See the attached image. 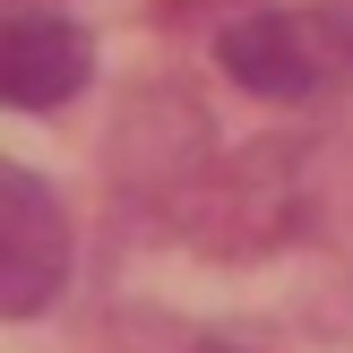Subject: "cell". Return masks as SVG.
<instances>
[{
  "label": "cell",
  "instance_id": "1",
  "mask_svg": "<svg viewBox=\"0 0 353 353\" xmlns=\"http://www.w3.org/2000/svg\"><path fill=\"white\" fill-rule=\"evenodd\" d=\"M69 285V207L43 172L0 155V319H34Z\"/></svg>",
  "mask_w": 353,
  "mask_h": 353
},
{
  "label": "cell",
  "instance_id": "2",
  "mask_svg": "<svg viewBox=\"0 0 353 353\" xmlns=\"http://www.w3.org/2000/svg\"><path fill=\"white\" fill-rule=\"evenodd\" d=\"M86 78H95L86 26H69V17H52V9H9L0 17V103H9V112H52V103H69Z\"/></svg>",
  "mask_w": 353,
  "mask_h": 353
},
{
  "label": "cell",
  "instance_id": "3",
  "mask_svg": "<svg viewBox=\"0 0 353 353\" xmlns=\"http://www.w3.org/2000/svg\"><path fill=\"white\" fill-rule=\"evenodd\" d=\"M216 61L233 69L250 95H268V103H302V95L327 86L302 9H250V17H233V26L216 34Z\"/></svg>",
  "mask_w": 353,
  "mask_h": 353
},
{
  "label": "cell",
  "instance_id": "4",
  "mask_svg": "<svg viewBox=\"0 0 353 353\" xmlns=\"http://www.w3.org/2000/svg\"><path fill=\"white\" fill-rule=\"evenodd\" d=\"M302 26H310V43H319L327 86H353V0H310Z\"/></svg>",
  "mask_w": 353,
  "mask_h": 353
},
{
  "label": "cell",
  "instance_id": "5",
  "mask_svg": "<svg viewBox=\"0 0 353 353\" xmlns=\"http://www.w3.org/2000/svg\"><path fill=\"white\" fill-rule=\"evenodd\" d=\"M190 353H241V345H190Z\"/></svg>",
  "mask_w": 353,
  "mask_h": 353
}]
</instances>
